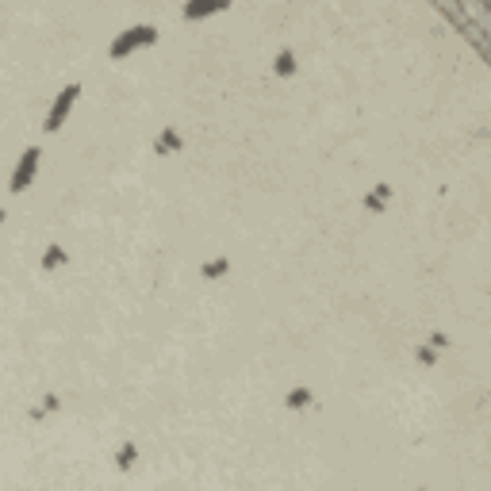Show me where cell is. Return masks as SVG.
<instances>
[{"label":"cell","instance_id":"obj_1","mask_svg":"<svg viewBox=\"0 0 491 491\" xmlns=\"http://www.w3.org/2000/svg\"><path fill=\"white\" fill-rule=\"evenodd\" d=\"M154 43H158V27L154 23H135V27H127V31H119L116 39H111L108 58L123 62V58H131V54L146 50V46H154Z\"/></svg>","mask_w":491,"mask_h":491},{"label":"cell","instance_id":"obj_2","mask_svg":"<svg viewBox=\"0 0 491 491\" xmlns=\"http://www.w3.org/2000/svg\"><path fill=\"white\" fill-rule=\"evenodd\" d=\"M77 96H81V84H77V81L65 84L58 96H54L50 111H46V119H43V131H46V135H58V131H62V123L70 119L73 108H77Z\"/></svg>","mask_w":491,"mask_h":491},{"label":"cell","instance_id":"obj_3","mask_svg":"<svg viewBox=\"0 0 491 491\" xmlns=\"http://www.w3.org/2000/svg\"><path fill=\"white\" fill-rule=\"evenodd\" d=\"M39 165H43V150H39V146H27L23 154H20V162H16V169H12V181H8L12 196H23L27 188L35 184V177H39Z\"/></svg>","mask_w":491,"mask_h":491},{"label":"cell","instance_id":"obj_4","mask_svg":"<svg viewBox=\"0 0 491 491\" xmlns=\"http://www.w3.org/2000/svg\"><path fill=\"white\" fill-rule=\"evenodd\" d=\"M226 12V0H200V4H184V20H207V16Z\"/></svg>","mask_w":491,"mask_h":491},{"label":"cell","instance_id":"obj_5","mask_svg":"<svg viewBox=\"0 0 491 491\" xmlns=\"http://www.w3.org/2000/svg\"><path fill=\"white\" fill-rule=\"evenodd\" d=\"M388 200H392V184H376V192L365 196V207H368V211H384Z\"/></svg>","mask_w":491,"mask_h":491},{"label":"cell","instance_id":"obj_6","mask_svg":"<svg viewBox=\"0 0 491 491\" xmlns=\"http://www.w3.org/2000/svg\"><path fill=\"white\" fill-rule=\"evenodd\" d=\"M272 70H277V77H292V73H296V54L280 50L277 58H272Z\"/></svg>","mask_w":491,"mask_h":491},{"label":"cell","instance_id":"obj_7","mask_svg":"<svg viewBox=\"0 0 491 491\" xmlns=\"http://www.w3.org/2000/svg\"><path fill=\"white\" fill-rule=\"evenodd\" d=\"M173 150H181V135H177V127H165L158 138V154H173Z\"/></svg>","mask_w":491,"mask_h":491},{"label":"cell","instance_id":"obj_8","mask_svg":"<svg viewBox=\"0 0 491 491\" xmlns=\"http://www.w3.org/2000/svg\"><path fill=\"white\" fill-rule=\"evenodd\" d=\"M58 265H65V250H62V246H46L43 269H58Z\"/></svg>","mask_w":491,"mask_h":491},{"label":"cell","instance_id":"obj_9","mask_svg":"<svg viewBox=\"0 0 491 491\" xmlns=\"http://www.w3.org/2000/svg\"><path fill=\"white\" fill-rule=\"evenodd\" d=\"M226 269H231V261H226V258H219V261H204V265H200V272H204V277L207 280H215V277H223V272Z\"/></svg>","mask_w":491,"mask_h":491},{"label":"cell","instance_id":"obj_10","mask_svg":"<svg viewBox=\"0 0 491 491\" xmlns=\"http://www.w3.org/2000/svg\"><path fill=\"white\" fill-rule=\"evenodd\" d=\"M285 403H288L292 411H299V407H307V403H311V392H307V388H292Z\"/></svg>","mask_w":491,"mask_h":491},{"label":"cell","instance_id":"obj_11","mask_svg":"<svg viewBox=\"0 0 491 491\" xmlns=\"http://www.w3.org/2000/svg\"><path fill=\"white\" fill-rule=\"evenodd\" d=\"M135 457H138L135 446H123V449L116 453V465H119V468H131V465H135Z\"/></svg>","mask_w":491,"mask_h":491},{"label":"cell","instance_id":"obj_12","mask_svg":"<svg viewBox=\"0 0 491 491\" xmlns=\"http://www.w3.org/2000/svg\"><path fill=\"white\" fill-rule=\"evenodd\" d=\"M434 361H438V353H434L430 346H422L419 349V365H434Z\"/></svg>","mask_w":491,"mask_h":491},{"label":"cell","instance_id":"obj_13","mask_svg":"<svg viewBox=\"0 0 491 491\" xmlns=\"http://www.w3.org/2000/svg\"><path fill=\"white\" fill-rule=\"evenodd\" d=\"M0 226H4V207H0Z\"/></svg>","mask_w":491,"mask_h":491}]
</instances>
